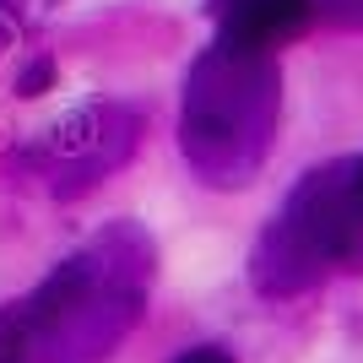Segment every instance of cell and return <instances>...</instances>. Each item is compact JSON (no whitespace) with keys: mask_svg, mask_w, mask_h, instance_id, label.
Returning a JSON list of instances; mask_svg holds the SVG:
<instances>
[{"mask_svg":"<svg viewBox=\"0 0 363 363\" xmlns=\"http://www.w3.org/2000/svg\"><path fill=\"white\" fill-rule=\"evenodd\" d=\"M22 342H28V331L16 325V315L0 320V363H22Z\"/></svg>","mask_w":363,"mask_h":363,"instance_id":"cell-3","label":"cell"},{"mask_svg":"<svg viewBox=\"0 0 363 363\" xmlns=\"http://www.w3.org/2000/svg\"><path fill=\"white\" fill-rule=\"evenodd\" d=\"M174 363H233V358L217 352V347H196V352H184V358H174Z\"/></svg>","mask_w":363,"mask_h":363,"instance_id":"cell-5","label":"cell"},{"mask_svg":"<svg viewBox=\"0 0 363 363\" xmlns=\"http://www.w3.org/2000/svg\"><path fill=\"white\" fill-rule=\"evenodd\" d=\"M82 298H87V260H65L60 272H55L44 288L16 309V325H22L28 336L33 331H49V325H60Z\"/></svg>","mask_w":363,"mask_h":363,"instance_id":"cell-2","label":"cell"},{"mask_svg":"<svg viewBox=\"0 0 363 363\" xmlns=\"http://www.w3.org/2000/svg\"><path fill=\"white\" fill-rule=\"evenodd\" d=\"M347 179H352V196H358V206H363V163L347 168Z\"/></svg>","mask_w":363,"mask_h":363,"instance_id":"cell-6","label":"cell"},{"mask_svg":"<svg viewBox=\"0 0 363 363\" xmlns=\"http://www.w3.org/2000/svg\"><path fill=\"white\" fill-rule=\"evenodd\" d=\"M315 0H228L223 16V49L228 55H260L309 28Z\"/></svg>","mask_w":363,"mask_h":363,"instance_id":"cell-1","label":"cell"},{"mask_svg":"<svg viewBox=\"0 0 363 363\" xmlns=\"http://www.w3.org/2000/svg\"><path fill=\"white\" fill-rule=\"evenodd\" d=\"M315 6L342 28H363V0H315Z\"/></svg>","mask_w":363,"mask_h":363,"instance_id":"cell-4","label":"cell"}]
</instances>
